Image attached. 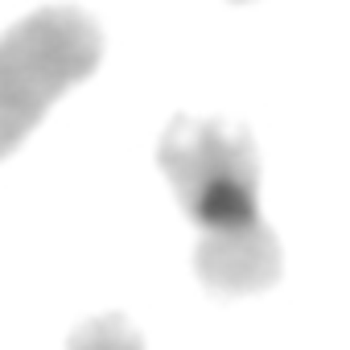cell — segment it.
<instances>
[{
  "instance_id": "cell-1",
  "label": "cell",
  "mask_w": 350,
  "mask_h": 350,
  "mask_svg": "<svg viewBox=\"0 0 350 350\" xmlns=\"http://www.w3.org/2000/svg\"><path fill=\"white\" fill-rule=\"evenodd\" d=\"M157 165L198 231L194 276L215 297H256L280 280L284 256L260 211V157L239 124L173 116Z\"/></svg>"
},
{
  "instance_id": "cell-4",
  "label": "cell",
  "mask_w": 350,
  "mask_h": 350,
  "mask_svg": "<svg viewBox=\"0 0 350 350\" xmlns=\"http://www.w3.org/2000/svg\"><path fill=\"white\" fill-rule=\"evenodd\" d=\"M231 5H252V0H231Z\"/></svg>"
},
{
  "instance_id": "cell-3",
  "label": "cell",
  "mask_w": 350,
  "mask_h": 350,
  "mask_svg": "<svg viewBox=\"0 0 350 350\" xmlns=\"http://www.w3.org/2000/svg\"><path fill=\"white\" fill-rule=\"evenodd\" d=\"M66 350H144V338L124 313H99L75 325V334L66 338Z\"/></svg>"
},
{
  "instance_id": "cell-2",
  "label": "cell",
  "mask_w": 350,
  "mask_h": 350,
  "mask_svg": "<svg viewBox=\"0 0 350 350\" xmlns=\"http://www.w3.org/2000/svg\"><path fill=\"white\" fill-rule=\"evenodd\" d=\"M103 29L75 5H46L0 33V161L46 120V111L95 75Z\"/></svg>"
}]
</instances>
